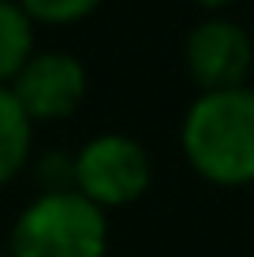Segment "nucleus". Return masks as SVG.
<instances>
[{
    "label": "nucleus",
    "mask_w": 254,
    "mask_h": 257,
    "mask_svg": "<svg viewBox=\"0 0 254 257\" xmlns=\"http://www.w3.org/2000/svg\"><path fill=\"white\" fill-rule=\"evenodd\" d=\"M180 149L209 187L239 190L254 183V86L195 93L180 123Z\"/></svg>",
    "instance_id": "obj_1"
},
{
    "label": "nucleus",
    "mask_w": 254,
    "mask_h": 257,
    "mask_svg": "<svg viewBox=\"0 0 254 257\" xmlns=\"http://www.w3.org/2000/svg\"><path fill=\"white\" fill-rule=\"evenodd\" d=\"M8 257H105L109 212L78 190H41L19 209L8 231Z\"/></svg>",
    "instance_id": "obj_2"
},
{
    "label": "nucleus",
    "mask_w": 254,
    "mask_h": 257,
    "mask_svg": "<svg viewBox=\"0 0 254 257\" xmlns=\"http://www.w3.org/2000/svg\"><path fill=\"white\" fill-rule=\"evenodd\" d=\"M153 187V157L135 135L101 131L71 153V190L98 209H127Z\"/></svg>",
    "instance_id": "obj_3"
},
{
    "label": "nucleus",
    "mask_w": 254,
    "mask_h": 257,
    "mask_svg": "<svg viewBox=\"0 0 254 257\" xmlns=\"http://www.w3.org/2000/svg\"><path fill=\"white\" fill-rule=\"evenodd\" d=\"M183 71L198 93L247 86L254 71V38L232 15L209 12L183 38Z\"/></svg>",
    "instance_id": "obj_4"
},
{
    "label": "nucleus",
    "mask_w": 254,
    "mask_h": 257,
    "mask_svg": "<svg viewBox=\"0 0 254 257\" xmlns=\"http://www.w3.org/2000/svg\"><path fill=\"white\" fill-rule=\"evenodd\" d=\"M19 108L34 127L64 123L86 104L90 93V71L67 49H38L8 82Z\"/></svg>",
    "instance_id": "obj_5"
},
{
    "label": "nucleus",
    "mask_w": 254,
    "mask_h": 257,
    "mask_svg": "<svg viewBox=\"0 0 254 257\" xmlns=\"http://www.w3.org/2000/svg\"><path fill=\"white\" fill-rule=\"evenodd\" d=\"M34 123L19 108L15 93L0 86V187L15 183L34 164Z\"/></svg>",
    "instance_id": "obj_6"
},
{
    "label": "nucleus",
    "mask_w": 254,
    "mask_h": 257,
    "mask_svg": "<svg viewBox=\"0 0 254 257\" xmlns=\"http://www.w3.org/2000/svg\"><path fill=\"white\" fill-rule=\"evenodd\" d=\"M38 52V26L19 0H0V86H8L19 67Z\"/></svg>",
    "instance_id": "obj_7"
},
{
    "label": "nucleus",
    "mask_w": 254,
    "mask_h": 257,
    "mask_svg": "<svg viewBox=\"0 0 254 257\" xmlns=\"http://www.w3.org/2000/svg\"><path fill=\"white\" fill-rule=\"evenodd\" d=\"M34 26H75L90 19L105 0H19Z\"/></svg>",
    "instance_id": "obj_8"
},
{
    "label": "nucleus",
    "mask_w": 254,
    "mask_h": 257,
    "mask_svg": "<svg viewBox=\"0 0 254 257\" xmlns=\"http://www.w3.org/2000/svg\"><path fill=\"white\" fill-rule=\"evenodd\" d=\"M187 4H195L198 8V12H228V8H235V4H239V0H187Z\"/></svg>",
    "instance_id": "obj_9"
},
{
    "label": "nucleus",
    "mask_w": 254,
    "mask_h": 257,
    "mask_svg": "<svg viewBox=\"0 0 254 257\" xmlns=\"http://www.w3.org/2000/svg\"><path fill=\"white\" fill-rule=\"evenodd\" d=\"M0 257H8V253H4V250H0Z\"/></svg>",
    "instance_id": "obj_10"
}]
</instances>
